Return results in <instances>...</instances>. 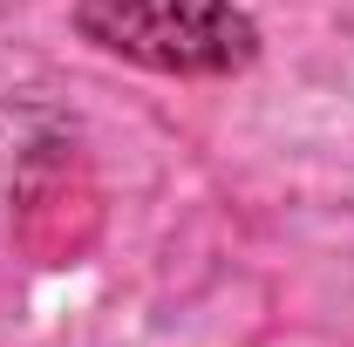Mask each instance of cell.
Returning <instances> with one entry per match:
<instances>
[{
	"mask_svg": "<svg viewBox=\"0 0 354 347\" xmlns=\"http://www.w3.org/2000/svg\"><path fill=\"white\" fill-rule=\"evenodd\" d=\"M75 28L157 75H239L259 62V28L239 0H75Z\"/></svg>",
	"mask_w": 354,
	"mask_h": 347,
	"instance_id": "cell-1",
	"label": "cell"
}]
</instances>
